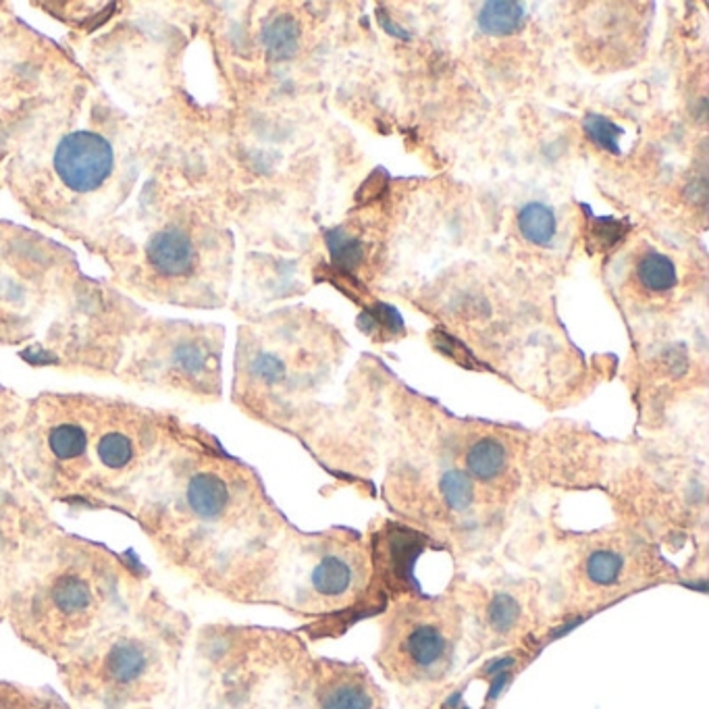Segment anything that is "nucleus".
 I'll list each match as a JSON object with an SVG mask.
<instances>
[{
	"label": "nucleus",
	"instance_id": "6e6552de",
	"mask_svg": "<svg viewBox=\"0 0 709 709\" xmlns=\"http://www.w3.org/2000/svg\"><path fill=\"white\" fill-rule=\"evenodd\" d=\"M148 261L165 277L185 275L196 261L194 244L181 229H165L156 233L148 245Z\"/></svg>",
	"mask_w": 709,
	"mask_h": 709
},
{
	"label": "nucleus",
	"instance_id": "f257e3e1",
	"mask_svg": "<svg viewBox=\"0 0 709 709\" xmlns=\"http://www.w3.org/2000/svg\"><path fill=\"white\" fill-rule=\"evenodd\" d=\"M465 610L458 591L437 598L401 596L381 618L377 660L387 681L399 687H435L454 670L465 639Z\"/></svg>",
	"mask_w": 709,
	"mask_h": 709
},
{
	"label": "nucleus",
	"instance_id": "6ab92c4d",
	"mask_svg": "<svg viewBox=\"0 0 709 709\" xmlns=\"http://www.w3.org/2000/svg\"><path fill=\"white\" fill-rule=\"evenodd\" d=\"M146 665L144 653L135 645H121L109 658V670L117 681H133Z\"/></svg>",
	"mask_w": 709,
	"mask_h": 709
},
{
	"label": "nucleus",
	"instance_id": "f8f14e48",
	"mask_svg": "<svg viewBox=\"0 0 709 709\" xmlns=\"http://www.w3.org/2000/svg\"><path fill=\"white\" fill-rule=\"evenodd\" d=\"M518 229L532 245H550L557 231L554 211L543 202H529L518 213Z\"/></svg>",
	"mask_w": 709,
	"mask_h": 709
},
{
	"label": "nucleus",
	"instance_id": "0eeeda50",
	"mask_svg": "<svg viewBox=\"0 0 709 709\" xmlns=\"http://www.w3.org/2000/svg\"><path fill=\"white\" fill-rule=\"evenodd\" d=\"M465 470L491 493L497 502L506 504L510 497V452L495 435H483L466 447Z\"/></svg>",
	"mask_w": 709,
	"mask_h": 709
},
{
	"label": "nucleus",
	"instance_id": "20e7f679",
	"mask_svg": "<svg viewBox=\"0 0 709 709\" xmlns=\"http://www.w3.org/2000/svg\"><path fill=\"white\" fill-rule=\"evenodd\" d=\"M458 598L465 618L474 622V635L483 649H497L520 641L529 635L543 614V603L537 598V587L529 582H508L491 589H460Z\"/></svg>",
	"mask_w": 709,
	"mask_h": 709
},
{
	"label": "nucleus",
	"instance_id": "412c9836",
	"mask_svg": "<svg viewBox=\"0 0 709 709\" xmlns=\"http://www.w3.org/2000/svg\"><path fill=\"white\" fill-rule=\"evenodd\" d=\"M377 20L378 23L383 25V29H385L387 34H392V36H396V38H399V40H410V34H408L406 29H401L398 23L392 22V20H389V15L385 13V9H378Z\"/></svg>",
	"mask_w": 709,
	"mask_h": 709
},
{
	"label": "nucleus",
	"instance_id": "dca6fc26",
	"mask_svg": "<svg viewBox=\"0 0 709 709\" xmlns=\"http://www.w3.org/2000/svg\"><path fill=\"white\" fill-rule=\"evenodd\" d=\"M327 248L332 252V261L339 271H354L362 263V244L344 229L327 231Z\"/></svg>",
	"mask_w": 709,
	"mask_h": 709
},
{
	"label": "nucleus",
	"instance_id": "9b49d317",
	"mask_svg": "<svg viewBox=\"0 0 709 709\" xmlns=\"http://www.w3.org/2000/svg\"><path fill=\"white\" fill-rule=\"evenodd\" d=\"M300 23L288 13H281L266 23L263 29V43L273 59L284 61L291 59L300 48Z\"/></svg>",
	"mask_w": 709,
	"mask_h": 709
},
{
	"label": "nucleus",
	"instance_id": "a211bd4d",
	"mask_svg": "<svg viewBox=\"0 0 709 709\" xmlns=\"http://www.w3.org/2000/svg\"><path fill=\"white\" fill-rule=\"evenodd\" d=\"M98 458L100 462L111 468V470H121L130 465L133 460V442L119 431H109L100 437L98 442Z\"/></svg>",
	"mask_w": 709,
	"mask_h": 709
},
{
	"label": "nucleus",
	"instance_id": "f3484780",
	"mask_svg": "<svg viewBox=\"0 0 709 709\" xmlns=\"http://www.w3.org/2000/svg\"><path fill=\"white\" fill-rule=\"evenodd\" d=\"M55 605L65 614H77L89 603L88 585L80 577H63L52 589Z\"/></svg>",
	"mask_w": 709,
	"mask_h": 709
},
{
	"label": "nucleus",
	"instance_id": "f03ea898",
	"mask_svg": "<svg viewBox=\"0 0 709 709\" xmlns=\"http://www.w3.org/2000/svg\"><path fill=\"white\" fill-rule=\"evenodd\" d=\"M286 598L307 618L335 621L373 598L375 557L362 534L344 529L291 537Z\"/></svg>",
	"mask_w": 709,
	"mask_h": 709
},
{
	"label": "nucleus",
	"instance_id": "ddd939ff",
	"mask_svg": "<svg viewBox=\"0 0 709 709\" xmlns=\"http://www.w3.org/2000/svg\"><path fill=\"white\" fill-rule=\"evenodd\" d=\"M637 279L651 293H665L676 288L678 271L670 256L660 252H647L637 263Z\"/></svg>",
	"mask_w": 709,
	"mask_h": 709
},
{
	"label": "nucleus",
	"instance_id": "4468645a",
	"mask_svg": "<svg viewBox=\"0 0 709 709\" xmlns=\"http://www.w3.org/2000/svg\"><path fill=\"white\" fill-rule=\"evenodd\" d=\"M48 447L61 462L80 458L88 447V435L77 422H59L48 433Z\"/></svg>",
	"mask_w": 709,
	"mask_h": 709
},
{
	"label": "nucleus",
	"instance_id": "2eb2a0df",
	"mask_svg": "<svg viewBox=\"0 0 709 709\" xmlns=\"http://www.w3.org/2000/svg\"><path fill=\"white\" fill-rule=\"evenodd\" d=\"M582 130L601 151L621 155V137L624 135V130L621 125H616L612 119L598 115V112H589L582 121Z\"/></svg>",
	"mask_w": 709,
	"mask_h": 709
},
{
	"label": "nucleus",
	"instance_id": "1a4fd4ad",
	"mask_svg": "<svg viewBox=\"0 0 709 709\" xmlns=\"http://www.w3.org/2000/svg\"><path fill=\"white\" fill-rule=\"evenodd\" d=\"M231 488L221 474L206 470L199 472L188 488V504L199 518L215 520L225 516L231 508Z\"/></svg>",
	"mask_w": 709,
	"mask_h": 709
},
{
	"label": "nucleus",
	"instance_id": "aec40b11",
	"mask_svg": "<svg viewBox=\"0 0 709 709\" xmlns=\"http://www.w3.org/2000/svg\"><path fill=\"white\" fill-rule=\"evenodd\" d=\"M591 244L596 250H608L612 245L618 244L624 233L628 231V227L624 223L616 221V219H608V217H601V219H593L591 223Z\"/></svg>",
	"mask_w": 709,
	"mask_h": 709
},
{
	"label": "nucleus",
	"instance_id": "39448f33",
	"mask_svg": "<svg viewBox=\"0 0 709 709\" xmlns=\"http://www.w3.org/2000/svg\"><path fill=\"white\" fill-rule=\"evenodd\" d=\"M311 709H387V699L364 665L319 658L312 665Z\"/></svg>",
	"mask_w": 709,
	"mask_h": 709
},
{
	"label": "nucleus",
	"instance_id": "423d86ee",
	"mask_svg": "<svg viewBox=\"0 0 709 709\" xmlns=\"http://www.w3.org/2000/svg\"><path fill=\"white\" fill-rule=\"evenodd\" d=\"M55 169L71 190L92 192L111 176V144L96 133H71L59 144Z\"/></svg>",
	"mask_w": 709,
	"mask_h": 709
},
{
	"label": "nucleus",
	"instance_id": "7ed1b4c3",
	"mask_svg": "<svg viewBox=\"0 0 709 709\" xmlns=\"http://www.w3.org/2000/svg\"><path fill=\"white\" fill-rule=\"evenodd\" d=\"M664 560L635 529H608L578 537L564 555L560 589L566 610L591 612L644 589L665 575Z\"/></svg>",
	"mask_w": 709,
	"mask_h": 709
},
{
	"label": "nucleus",
	"instance_id": "9d476101",
	"mask_svg": "<svg viewBox=\"0 0 709 709\" xmlns=\"http://www.w3.org/2000/svg\"><path fill=\"white\" fill-rule=\"evenodd\" d=\"M479 27L489 36H510L525 27L527 11L514 0H491L479 11Z\"/></svg>",
	"mask_w": 709,
	"mask_h": 709
}]
</instances>
